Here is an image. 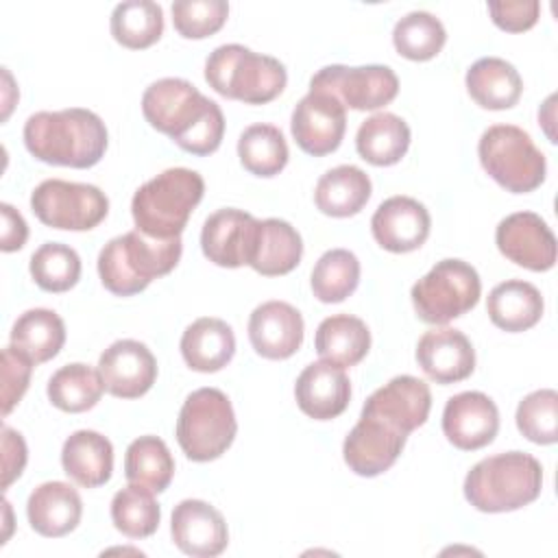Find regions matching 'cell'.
I'll return each mask as SVG.
<instances>
[{"label": "cell", "mask_w": 558, "mask_h": 558, "mask_svg": "<svg viewBox=\"0 0 558 558\" xmlns=\"http://www.w3.org/2000/svg\"><path fill=\"white\" fill-rule=\"evenodd\" d=\"M142 113L153 129L198 157L218 150L225 135V116L218 102L185 78L168 76L150 83L142 96Z\"/></svg>", "instance_id": "6da1fadb"}, {"label": "cell", "mask_w": 558, "mask_h": 558, "mask_svg": "<svg viewBox=\"0 0 558 558\" xmlns=\"http://www.w3.org/2000/svg\"><path fill=\"white\" fill-rule=\"evenodd\" d=\"M26 150L52 166L92 168L107 150V126L89 109L37 111L24 124Z\"/></svg>", "instance_id": "7a4b0ae2"}, {"label": "cell", "mask_w": 558, "mask_h": 558, "mask_svg": "<svg viewBox=\"0 0 558 558\" xmlns=\"http://www.w3.org/2000/svg\"><path fill=\"white\" fill-rule=\"evenodd\" d=\"M181 238L157 240L129 231L109 240L98 255L102 286L116 296L142 292L153 279L168 275L181 259Z\"/></svg>", "instance_id": "3957f363"}, {"label": "cell", "mask_w": 558, "mask_h": 558, "mask_svg": "<svg viewBox=\"0 0 558 558\" xmlns=\"http://www.w3.org/2000/svg\"><path fill=\"white\" fill-rule=\"evenodd\" d=\"M543 466L523 451L480 460L464 477V497L480 512H512L541 495Z\"/></svg>", "instance_id": "277c9868"}, {"label": "cell", "mask_w": 558, "mask_h": 558, "mask_svg": "<svg viewBox=\"0 0 558 558\" xmlns=\"http://www.w3.org/2000/svg\"><path fill=\"white\" fill-rule=\"evenodd\" d=\"M205 181L196 170L168 168L146 181L131 201L135 229L148 238H181L190 214L201 203Z\"/></svg>", "instance_id": "5b68a950"}, {"label": "cell", "mask_w": 558, "mask_h": 558, "mask_svg": "<svg viewBox=\"0 0 558 558\" xmlns=\"http://www.w3.org/2000/svg\"><path fill=\"white\" fill-rule=\"evenodd\" d=\"M205 81L225 98L264 105L283 92L288 74L275 57L253 52L240 44H225L207 57Z\"/></svg>", "instance_id": "8992f818"}, {"label": "cell", "mask_w": 558, "mask_h": 558, "mask_svg": "<svg viewBox=\"0 0 558 558\" xmlns=\"http://www.w3.org/2000/svg\"><path fill=\"white\" fill-rule=\"evenodd\" d=\"M238 432L229 397L218 388H198L181 405L177 418V440L194 462L220 458Z\"/></svg>", "instance_id": "52a82bcc"}, {"label": "cell", "mask_w": 558, "mask_h": 558, "mask_svg": "<svg viewBox=\"0 0 558 558\" xmlns=\"http://www.w3.org/2000/svg\"><path fill=\"white\" fill-rule=\"evenodd\" d=\"M477 155L482 168L512 194L532 192L545 181V155L514 124L488 126L480 137Z\"/></svg>", "instance_id": "ba28073f"}, {"label": "cell", "mask_w": 558, "mask_h": 558, "mask_svg": "<svg viewBox=\"0 0 558 558\" xmlns=\"http://www.w3.org/2000/svg\"><path fill=\"white\" fill-rule=\"evenodd\" d=\"M482 281L477 270L462 259H440L412 286V305L416 316L429 325H445L480 301Z\"/></svg>", "instance_id": "9c48e42d"}, {"label": "cell", "mask_w": 558, "mask_h": 558, "mask_svg": "<svg viewBox=\"0 0 558 558\" xmlns=\"http://www.w3.org/2000/svg\"><path fill=\"white\" fill-rule=\"evenodd\" d=\"M31 209L46 227L89 231L105 220L109 198L100 187L89 183L46 179L33 190Z\"/></svg>", "instance_id": "30bf717a"}, {"label": "cell", "mask_w": 558, "mask_h": 558, "mask_svg": "<svg viewBox=\"0 0 558 558\" xmlns=\"http://www.w3.org/2000/svg\"><path fill=\"white\" fill-rule=\"evenodd\" d=\"M310 89L331 94L344 109L373 111L395 100L399 78L388 65H327L312 76Z\"/></svg>", "instance_id": "8fae6325"}, {"label": "cell", "mask_w": 558, "mask_h": 558, "mask_svg": "<svg viewBox=\"0 0 558 558\" xmlns=\"http://www.w3.org/2000/svg\"><path fill=\"white\" fill-rule=\"evenodd\" d=\"M292 137L301 150L314 157L333 153L347 131L344 105L327 92L310 89L292 111Z\"/></svg>", "instance_id": "7c38bea8"}, {"label": "cell", "mask_w": 558, "mask_h": 558, "mask_svg": "<svg viewBox=\"0 0 558 558\" xmlns=\"http://www.w3.org/2000/svg\"><path fill=\"white\" fill-rule=\"evenodd\" d=\"M405 438L408 434L399 432L390 423L362 414L344 438L342 456L353 473L362 477H375L397 462Z\"/></svg>", "instance_id": "4fadbf2b"}, {"label": "cell", "mask_w": 558, "mask_h": 558, "mask_svg": "<svg viewBox=\"0 0 558 558\" xmlns=\"http://www.w3.org/2000/svg\"><path fill=\"white\" fill-rule=\"evenodd\" d=\"M497 248L510 262L527 270H549L556 264V238L547 222L534 211L506 216L495 231Z\"/></svg>", "instance_id": "5bb4252c"}, {"label": "cell", "mask_w": 558, "mask_h": 558, "mask_svg": "<svg viewBox=\"0 0 558 558\" xmlns=\"http://www.w3.org/2000/svg\"><path fill=\"white\" fill-rule=\"evenodd\" d=\"M98 371L105 390L118 399H137L146 395L157 379V360L140 340H116L100 360Z\"/></svg>", "instance_id": "9a60e30c"}, {"label": "cell", "mask_w": 558, "mask_h": 558, "mask_svg": "<svg viewBox=\"0 0 558 558\" xmlns=\"http://www.w3.org/2000/svg\"><path fill=\"white\" fill-rule=\"evenodd\" d=\"M499 429V410L495 401L477 390L451 397L442 412V432L447 440L462 449L475 451L495 440Z\"/></svg>", "instance_id": "2e32d148"}, {"label": "cell", "mask_w": 558, "mask_h": 558, "mask_svg": "<svg viewBox=\"0 0 558 558\" xmlns=\"http://www.w3.org/2000/svg\"><path fill=\"white\" fill-rule=\"evenodd\" d=\"M429 408V386L418 377L397 375L366 399L362 414L377 416L399 432L410 434L427 421Z\"/></svg>", "instance_id": "e0dca14e"}, {"label": "cell", "mask_w": 558, "mask_h": 558, "mask_svg": "<svg viewBox=\"0 0 558 558\" xmlns=\"http://www.w3.org/2000/svg\"><path fill=\"white\" fill-rule=\"evenodd\" d=\"M170 534L183 554L196 558H214L222 554L229 543L222 514L203 499H183L174 506Z\"/></svg>", "instance_id": "ac0fdd59"}, {"label": "cell", "mask_w": 558, "mask_h": 558, "mask_svg": "<svg viewBox=\"0 0 558 558\" xmlns=\"http://www.w3.org/2000/svg\"><path fill=\"white\" fill-rule=\"evenodd\" d=\"M432 218L423 203L410 196L386 198L371 218L373 238L390 253L416 251L429 235Z\"/></svg>", "instance_id": "d6986e66"}, {"label": "cell", "mask_w": 558, "mask_h": 558, "mask_svg": "<svg viewBox=\"0 0 558 558\" xmlns=\"http://www.w3.org/2000/svg\"><path fill=\"white\" fill-rule=\"evenodd\" d=\"M248 340L266 360H286L303 344V316L286 301H266L248 318Z\"/></svg>", "instance_id": "ffe728a7"}, {"label": "cell", "mask_w": 558, "mask_h": 558, "mask_svg": "<svg viewBox=\"0 0 558 558\" xmlns=\"http://www.w3.org/2000/svg\"><path fill=\"white\" fill-rule=\"evenodd\" d=\"M416 362L436 384H456L473 373L475 351L460 329L440 327L421 336L416 344Z\"/></svg>", "instance_id": "44dd1931"}, {"label": "cell", "mask_w": 558, "mask_h": 558, "mask_svg": "<svg viewBox=\"0 0 558 558\" xmlns=\"http://www.w3.org/2000/svg\"><path fill=\"white\" fill-rule=\"evenodd\" d=\"M294 397L303 414L316 421H329L347 410L351 384L342 366L325 360L312 362L296 377Z\"/></svg>", "instance_id": "7402d4cb"}, {"label": "cell", "mask_w": 558, "mask_h": 558, "mask_svg": "<svg viewBox=\"0 0 558 558\" xmlns=\"http://www.w3.org/2000/svg\"><path fill=\"white\" fill-rule=\"evenodd\" d=\"M301 255L303 240L290 222L281 218H266L255 222L246 255V266H251L255 272L264 277L288 275L296 268Z\"/></svg>", "instance_id": "603a6c76"}, {"label": "cell", "mask_w": 558, "mask_h": 558, "mask_svg": "<svg viewBox=\"0 0 558 558\" xmlns=\"http://www.w3.org/2000/svg\"><path fill=\"white\" fill-rule=\"evenodd\" d=\"M255 222L257 218L242 209L225 207L214 211L201 231L203 255L222 268L244 266Z\"/></svg>", "instance_id": "cb8c5ba5"}, {"label": "cell", "mask_w": 558, "mask_h": 558, "mask_svg": "<svg viewBox=\"0 0 558 558\" xmlns=\"http://www.w3.org/2000/svg\"><path fill=\"white\" fill-rule=\"evenodd\" d=\"M26 514L31 527L48 538H59L70 534L78 523L83 514V501L65 482H44L39 484L28 501H26Z\"/></svg>", "instance_id": "d4e9b609"}, {"label": "cell", "mask_w": 558, "mask_h": 558, "mask_svg": "<svg viewBox=\"0 0 558 558\" xmlns=\"http://www.w3.org/2000/svg\"><path fill=\"white\" fill-rule=\"evenodd\" d=\"M65 475L83 488H96L109 482L113 471V447L109 438L94 429L70 434L61 449Z\"/></svg>", "instance_id": "484cf974"}, {"label": "cell", "mask_w": 558, "mask_h": 558, "mask_svg": "<svg viewBox=\"0 0 558 558\" xmlns=\"http://www.w3.org/2000/svg\"><path fill=\"white\" fill-rule=\"evenodd\" d=\"M235 336L220 318H198L181 336V355L192 371L216 373L231 362Z\"/></svg>", "instance_id": "4316f807"}, {"label": "cell", "mask_w": 558, "mask_h": 558, "mask_svg": "<svg viewBox=\"0 0 558 558\" xmlns=\"http://www.w3.org/2000/svg\"><path fill=\"white\" fill-rule=\"evenodd\" d=\"M466 92L480 107L501 111L519 102L523 81L506 59L482 57L466 70Z\"/></svg>", "instance_id": "83f0119b"}, {"label": "cell", "mask_w": 558, "mask_h": 558, "mask_svg": "<svg viewBox=\"0 0 558 558\" xmlns=\"http://www.w3.org/2000/svg\"><path fill=\"white\" fill-rule=\"evenodd\" d=\"M495 327L519 333L534 327L543 316V296L536 286L523 279H508L495 286L486 301Z\"/></svg>", "instance_id": "f1b7e54d"}, {"label": "cell", "mask_w": 558, "mask_h": 558, "mask_svg": "<svg viewBox=\"0 0 558 558\" xmlns=\"http://www.w3.org/2000/svg\"><path fill=\"white\" fill-rule=\"evenodd\" d=\"M371 198V179L357 166H336L327 170L314 190L316 207L333 218L357 214Z\"/></svg>", "instance_id": "f546056e"}, {"label": "cell", "mask_w": 558, "mask_h": 558, "mask_svg": "<svg viewBox=\"0 0 558 558\" xmlns=\"http://www.w3.org/2000/svg\"><path fill=\"white\" fill-rule=\"evenodd\" d=\"M314 347L325 362L342 368L355 366L371 349V331L362 318L336 314L318 325Z\"/></svg>", "instance_id": "4dcf8cb0"}, {"label": "cell", "mask_w": 558, "mask_h": 558, "mask_svg": "<svg viewBox=\"0 0 558 558\" xmlns=\"http://www.w3.org/2000/svg\"><path fill=\"white\" fill-rule=\"evenodd\" d=\"M410 146V126L403 118L381 111L366 118L355 135L360 157L373 166H392L401 161Z\"/></svg>", "instance_id": "1f68e13d"}, {"label": "cell", "mask_w": 558, "mask_h": 558, "mask_svg": "<svg viewBox=\"0 0 558 558\" xmlns=\"http://www.w3.org/2000/svg\"><path fill=\"white\" fill-rule=\"evenodd\" d=\"M65 342V325L59 314L46 307L24 312L11 329V347L24 353L33 364L52 360Z\"/></svg>", "instance_id": "d6a6232c"}, {"label": "cell", "mask_w": 558, "mask_h": 558, "mask_svg": "<svg viewBox=\"0 0 558 558\" xmlns=\"http://www.w3.org/2000/svg\"><path fill=\"white\" fill-rule=\"evenodd\" d=\"M105 384L100 371L89 364H65L48 381V399L54 408L63 412H87L102 397Z\"/></svg>", "instance_id": "836d02e7"}, {"label": "cell", "mask_w": 558, "mask_h": 558, "mask_svg": "<svg viewBox=\"0 0 558 558\" xmlns=\"http://www.w3.org/2000/svg\"><path fill=\"white\" fill-rule=\"evenodd\" d=\"M124 475L131 484L163 493L174 475V460L168 445L157 436L135 438L124 456Z\"/></svg>", "instance_id": "e575fe53"}, {"label": "cell", "mask_w": 558, "mask_h": 558, "mask_svg": "<svg viewBox=\"0 0 558 558\" xmlns=\"http://www.w3.org/2000/svg\"><path fill=\"white\" fill-rule=\"evenodd\" d=\"M163 33V11L150 0H129L116 4L111 13V35L131 50L153 46Z\"/></svg>", "instance_id": "d590c367"}, {"label": "cell", "mask_w": 558, "mask_h": 558, "mask_svg": "<svg viewBox=\"0 0 558 558\" xmlns=\"http://www.w3.org/2000/svg\"><path fill=\"white\" fill-rule=\"evenodd\" d=\"M238 157L255 177H275L288 163V144L272 124H251L238 140Z\"/></svg>", "instance_id": "8d00e7d4"}, {"label": "cell", "mask_w": 558, "mask_h": 558, "mask_svg": "<svg viewBox=\"0 0 558 558\" xmlns=\"http://www.w3.org/2000/svg\"><path fill=\"white\" fill-rule=\"evenodd\" d=\"M161 510L150 488L131 484L111 499V521L129 538H146L159 527Z\"/></svg>", "instance_id": "74e56055"}, {"label": "cell", "mask_w": 558, "mask_h": 558, "mask_svg": "<svg viewBox=\"0 0 558 558\" xmlns=\"http://www.w3.org/2000/svg\"><path fill=\"white\" fill-rule=\"evenodd\" d=\"M360 283V262L347 248L323 253L312 270V292L323 303H340Z\"/></svg>", "instance_id": "f35d334b"}, {"label": "cell", "mask_w": 558, "mask_h": 558, "mask_svg": "<svg viewBox=\"0 0 558 558\" xmlns=\"http://www.w3.org/2000/svg\"><path fill=\"white\" fill-rule=\"evenodd\" d=\"M447 41L442 22L427 11H412L403 15L392 31L397 52L412 61L434 59Z\"/></svg>", "instance_id": "ab89813d"}, {"label": "cell", "mask_w": 558, "mask_h": 558, "mask_svg": "<svg viewBox=\"0 0 558 558\" xmlns=\"http://www.w3.org/2000/svg\"><path fill=\"white\" fill-rule=\"evenodd\" d=\"M31 277L46 292H65L81 277V257L68 244L46 242L31 257Z\"/></svg>", "instance_id": "60d3db41"}, {"label": "cell", "mask_w": 558, "mask_h": 558, "mask_svg": "<svg viewBox=\"0 0 558 558\" xmlns=\"http://www.w3.org/2000/svg\"><path fill=\"white\" fill-rule=\"evenodd\" d=\"M519 432L536 445H554L558 440V392L551 388L534 390L517 408Z\"/></svg>", "instance_id": "b9f144b4"}, {"label": "cell", "mask_w": 558, "mask_h": 558, "mask_svg": "<svg viewBox=\"0 0 558 558\" xmlns=\"http://www.w3.org/2000/svg\"><path fill=\"white\" fill-rule=\"evenodd\" d=\"M229 15L225 0H179L172 4V22L181 37L203 39L222 28Z\"/></svg>", "instance_id": "7bdbcfd3"}, {"label": "cell", "mask_w": 558, "mask_h": 558, "mask_svg": "<svg viewBox=\"0 0 558 558\" xmlns=\"http://www.w3.org/2000/svg\"><path fill=\"white\" fill-rule=\"evenodd\" d=\"M33 362L15 347L2 351V414L7 416L24 397L31 381Z\"/></svg>", "instance_id": "ee69618b"}, {"label": "cell", "mask_w": 558, "mask_h": 558, "mask_svg": "<svg viewBox=\"0 0 558 558\" xmlns=\"http://www.w3.org/2000/svg\"><path fill=\"white\" fill-rule=\"evenodd\" d=\"M541 4L536 0H514V2H488V13L493 22L508 33H523L532 28L538 20Z\"/></svg>", "instance_id": "f6af8a7d"}, {"label": "cell", "mask_w": 558, "mask_h": 558, "mask_svg": "<svg viewBox=\"0 0 558 558\" xmlns=\"http://www.w3.org/2000/svg\"><path fill=\"white\" fill-rule=\"evenodd\" d=\"M26 466V442L20 432L2 427V488L7 490Z\"/></svg>", "instance_id": "bcb514c9"}, {"label": "cell", "mask_w": 558, "mask_h": 558, "mask_svg": "<svg viewBox=\"0 0 558 558\" xmlns=\"http://www.w3.org/2000/svg\"><path fill=\"white\" fill-rule=\"evenodd\" d=\"M2 209V251L11 253L24 246L26 238H28V227L22 218V214L17 209H13L9 203L0 205Z\"/></svg>", "instance_id": "7dc6e473"}]
</instances>
